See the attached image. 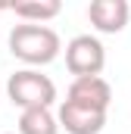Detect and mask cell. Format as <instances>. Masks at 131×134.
I'll return each mask as SVG.
<instances>
[{
	"instance_id": "obj_1",
	"label": "cell",
	"mask_w": 131,
	"mask_h": 134,
	"mask_svg": "<svg viewBox=\"0 0 131 134\" xmlns=\"http://www.w3.org/2000/svg\"><path fill=\"white\" fill-rule=\"evenodd\" d=\"M63 44H59V34L47 25H31V22H22V25H13L9 31V53L28 66H47L59 56Z\"/></svg>"
},
{
	"instance_id": "obj_2",
	"label": "cell",
	"mask_w": 131,
	"mask_h": 134,
	"mask_svg": "<svg viewBox=\"0 0 131 134\" xmlns=\"http://www.w3.org/2000/svg\"><path fill=\"white\" fill-rule=\"evenodd\" d=\"M6 97L22 112L25 109H50L56 100V84L47 75H41L37 69H19L6 81Z\"/></svg>"
},
{
	"instance_id": "obj_3",
	"label": "cell",
	"mask_w": 131,
	"mask_h": 134,
	"mask_svg": "<svg viewBox=\"0 0 131 134\" xmlns=\"http://www.w3.org/2000/svg\"><path fill=\"white\" fill-rule=\"evenodd\" d=\"M106 66V47L94 34H78L66 44V69L75 78H97Z\"/></svg>"
},
{
	"instance_id": "obj_4",
	"label": "cell",
	"mask_w": 131,
	"mask_h": 134,
	"mask_svg": "<svg viewBox=\"0 0 131 134\" xmlns=\"http://www.w3.org/2000/svg\"><path fill=\"white\" fill-rule=\"evenodd\" d=\"M56 119H59V128H66V134H100L106 125V112L88 109V106H78L69 100H63Z\"/></svg>"
},
{
	"instance_id": "obj_5",
	"label": "cell",
	"mask_w": 131,
	"mask_h": 134,
	"mask_svg": "<svg viewBox=\"0 0 131 134\" xmlns=\"http://www.w3.org/2000/svg\"><path fill=\"white\" fill-rule=\"evenodd\" d=\"M69 103H78V106H88V109H100L106 112L109 103H112V87L106 78H75L69 94H66Z\"/></svg>"
},
{
	"instance_id": "obj_6",
	"label": "cell",
	"mask_w": 131,
	"mask_h": 134,
	"mask_svg": "<svg viewBox=\"0 0 131 134\" xmlns=\"http://www.w3.org/2000/svg\"><path fill=\"white\" fill-rule=\"evenodd\" d=\"M128 16H131V6L125 0H94L88 6L91 25L97 31H103V34H119L128 25Z\"/></svg>"
},
{
	"instance_id": "obj_7",
	"label": "cell",
	"mask_w": 131,
	"mask_h": 134,
	"mask_svg": "<svg viewBox=\"0 0 131 134\" xmlns=\"http://www.w3.org/2000/svg\"><path fill=\"white\" fill-rule=\"evenodd\" d=\"M22 22H31V25H44L47 19H56L63 13V3L59 0H28V3H6Z\"/></svg>"
},
{
	"instance_id": "obj_8",
	"label": "cell",
	"mask_w": 131,
	"mask_h": 134,
	"mask_svg": "<svg viewBox=\"0 0 131 134\" xmlns=\"http://www.w3.org/2000/svg\"><path fill=\"white\" fill-rule=\"evenodd\" d=\"M19 134H59V119L50 109H25L19 115Z\"/></svg>"
},
{
	"instance_id": "obj_9",
	"label": "cell",
	"mask_w": 131,
	"mask_h": 134,
	"mask_svg": "<svg viewBox=\"0 0 131 134\" xmlns=\"http://www.w3.org/2000/svg\"><path fill=\"white\" fill-rule=\"evenodd\" d=\"M3 9H9V6H6V3H0V13H3Z\"/></svg>"
}]
</instances>
